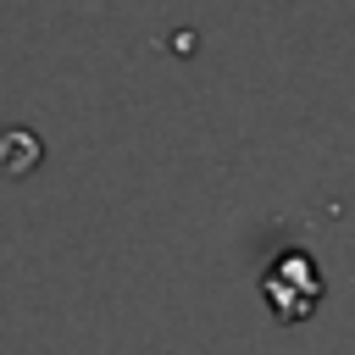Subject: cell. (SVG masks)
<instances>
[{"instance_id":"6da1fadb","label":"cell","mask_w":355,"mask_h":355,"mask_svg":"<svg viewBox=\"0 0 355 355\" xmlns=\"http://www.w3.org/2000/svg\"><path fill=\"white\" fill-rule=\"evenodd\" d=\"M261 294L272 300L277 322H300V316H311V305L322 300L316 261H305V255H283V261H277V266L261 277Z\"/></svg>"}]
</instances>
